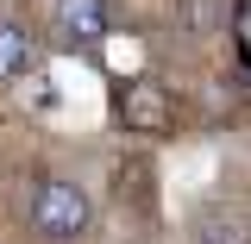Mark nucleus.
I'll use <instances>...</instances> for the list:
<instances>
[{"label":"nucleus","mask_w":251,"mask_h":244,"mask_svg":"<svg viewBox=\"0 0 251 244\" xmlns=\"http://www.w3.org/2000/svg\"><path fill=\"white\" fill-rule=\"evenodd\" d=\"M25 219H31V232H38V238H50V244H75V238L94 225V200H88L75 182L44 176V182L25 194Z\"/></svg>","instance_id":"nucleus-1"},{"label":"nucleus","mask_w":251,"mask_h":244,"mask_svg":"<svg viewBox=\"0 0 251 244\" xmlns=\"http://www.w3.org/2000/svg\"><path fill=\"white\" fill-rule=\"evenodd\" d=\"M107 31H113L107 0H57V44L63 50H100Z\"/></svg>","instance_id":"nucleus-2"},{"label":"nucleus","mask_w":251,"mask_h":244,"mask_svg":"<svg viewBox=\"0 0 251 244\" xmlns=\"http://www.w3.org/2000/svg\"><path fill=\"white\" fill-rule=\"evenodd\" d=\"M113 119L126 132H163L170 125V94L157 88V82H126L113 94Z\"/></svg>","instance_id":"nucleus-3"},{"label":"nucleus","mask_w":251,"mask_h":244,"mask_svg":"<svg viewBox=\"0 0 251 244\" xmlns=\"http://www.w3.org/2000/svg\"><path fill=\"white\" fill-rule=\"evenodd\" d=\"M195 244H251V219L232 200H214L195 213Z\"/></svg>","instance_id":"nucleus-4"},{"label":"nucleus","mask_w":251,"mask_h":244,"mask_svg":"<svg viewBox=\"0 0 251 244\" xmlns=\"http://www.w3.org/2000/svg\"><path fill=\"white\" fill-rule=\"evenodd\" d=\"M38 69V44H31V31L19 19H6L0 13V82H19Z\"/></svg>","instance_id":"nucleus-5"}]
</instances>
